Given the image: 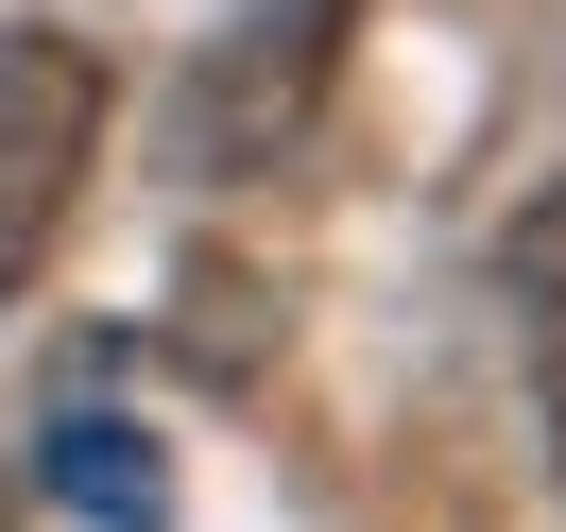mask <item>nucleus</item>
<instances>
[{"label":"nucleus","instance_id":"1","mask_svg":"<svg viewBox=\"0 0 566 532\" xmlns=\"http://www.w3.org/2000/svg\"><path fill=\"white\" fill-rule=\"evenodd\" d=\"M86 155H104V52L86 35H0V292H35L52 241L86 207Z\"/></svg>","mask_w":566,"mask_h":532},{"label":"nucleus","instance_id":"2","mask_svg":"<svg viewBox=\"0 0 566 532\" xmlns=\"http://www.w3.org/2000/svg\"><path fill=\"white\" fill-rule=\"evenodd\" d=\"M344 18H360V0H275V18L207 35V70H189V104H172V173H275V155L326 121Z\"/></svg>","mask_w":566,"mask_h":532},{"label":"nucleus","instance_id":"3","mask_svg":"<svg viewBox=\"0 0 566 532\" xmlns=\"http://www.w3.org/2000/svg\"><path fill=\"white\" fill-rule=\"evenodd\" d=\"M35 481H52L70 532H172V463H155V429L120 395H52L35 413Z\"/></svg>","mask_w":566,"mask_h":532},{"label":"nucleus","instance_id":"4","mask_svg":"<svg viewBox=\"0 0 566 532\" xmlns=\"http://www.w3.org/2000/svg\"><path fill=\"white\" fill-rule=\"evenodd\" d=\"M497 275H515V344H532V413H549L566 447V173L515 207V241H497Z\"/></svg>","mask_w":566,"mask_h":532}]
</instances>
